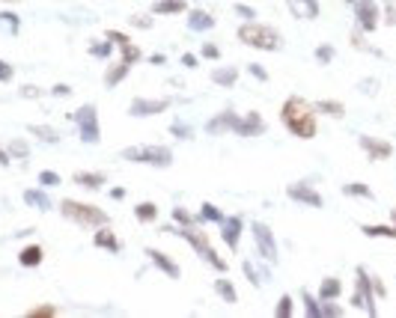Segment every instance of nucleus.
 Returning <instances> with one entry per match:
<instances>
[{
    "instance_id": "23",
    "label": "nucleus",
    "mask_w": 396,
    "mask_h": 318,
    "mask_svg": "<svg viewBox=\"0 0 396 318\" xmlns=\"http://www.w3.org/2000/svg\"><path fill=\"white\" fill-rule=\"evenodd\" d=\"M24 203L30 205V208H39V212H51V200H48V194L45 191H24Z\"/></svg>"
},
{
    "instance_id": "8",
    "label": "nucleus",
    "mask_w": 396,
    "mask_h": 318,
    "mask_svg": "<svg viewBox=\"0 0 396 318\" xmlns=\"http://www.w3.org/2000/svg\"><path fill=\"white\" fill-rule=\"evenodd\" d=\"M251 232H253L256 253H260L265 262H277V241H274V232H271L265 223H260V221L251 226Z\"/></svg>"
},
{
    "instance_id": "54",
    "label": "nucleus",
    "mask_w": 396,
    "mask_h": 318,
    "mask_svg": "<svg viewBox=\"0 0 396 318\" xmlns=\"http://www.w3.org/2000/svg\"><path fill=\"white\" fill-rule=\"evenodd\" d=\"M132 21H134L137 27H143V30H146V27H152V21H150V18H146V15H141V18H132Z\"/></svg>"
},
{
    "instance_id": "45",
    "label": "nucleus",
    "mask_w": 396,
    "mask_h": 318,
    "mask_svg": "<svg viewBox=\"0 0 396 318\" xmlns=\"http://www.w3.org/2000/svg\"><path fill=\"white\" fill-rule=\"evenodd\" d=\"M12 75H15V68L6 63V59H0V84H9L12 81Z\"/></svg>"
},
{
    "instance_id": "48",
    "label": "nucleus",
    "mask_w": 396,
    "mask_h": 318,
    "mask_svg": "<svg viewBox=\"0 0 396 318\" xmlns=\"http://www.w3.org/2000/svg\"><path fill=\"white\" fill-rule=\"evenodd\" d=\"M247 72H251V75L256 77V81H269V72H265V68H262L260 63H251V66H247Z\"/></svg>"
},
{
    "instance_id": "17",
    "label": "nucleus",
    "mask_w": 396,
    "mask_h": 318,
    "mask_svg": "<svg viewBox=\"0 0 396 318\" xmlns=\"http://www.w3.org/2000/svg\"><path fill=\"white\" fill-rule=\"evenodd\" d=\"M233 131L242 134V137H253V134H262V131H265V122H262L260 113H247L244 119H239V122H235Z\"/></svg>"
},
{
    "instance_id": "29",
    "label": "nucleus",
    "mask_w": 396,
    "mask_h": 318,
    "mask_svg": "<svg viewBox=\"0 0 396 318\" xmlns=\"http://www.w3.org/2000/svg\"><path fill=\"white\" fill-rule=\"evenodd\" d=\"M27 131H30L33 137H39V140H42V143H57V140H60V134H57V128H51V125H30V128H27Z\"/></svg>"
},
{
    "instance_id": "35",
    "label": "nucleus",
    "mask_w": 396,
    "mask_h": 318,
    "mask_svg": "<svg viewBox=\"0 0 396 318\" xmlns=\"http://www.w3.org/2000/svg\"><path fill=\"white\" fill-rule=\"evenodd\" d=\"M274 315H277V318H289V315H292V297H289V294L280 297V303L274 306Z\"/></svg>"
},
{
    "instance_id": "15",
    "label": "nucleus",
    "mask_w": 396,
    "mask_h": 318,
    "mask_svg": "<svg viewBox=\"0 0 396 318\" xmlns=\"http://www.w3.org/2000/svg\"><path fill=\"white\" fill-rule=\"evenodd\" d=\"M146 256H150V262L158 268V271H164L167 277H170V280H179V277H182L179 265H176V262H173L167 253H161V250H152V247H150V250H146Z\"/></svg>"
},
{
    "instance_id": "53",
    "label": "nucleus",
    "mask_w": 396,
    "mask_h": 318,
    "mask_svg": "<svg viewBox=\"0 0 396 318\" xmlns=\"http://www.w3.org/2000/svg\"><path fill=\"white\" fill-rule=\"evenodd\" d=\"M372 289H375V297H384V286H381L379 277H372Z\"/></svg>"
},
{
    "instance_id": "55",
    "label": "nucleus",
    "mask_w": 396,
    "mask_h": 318,
    "mask_svg": "<svg viewBox=\"0 0 396 318\" xmlns=\"http://www.w3.org/2000/svg\"><path fill=\"white\" fill-rule=\"evenodd\" d=\"M9 164H12V161H9V155L0 149V167H9Z\"/></svg>"
},
{
    "instance_id": "33",
    "label": "nucleus",
    "mask_w": 396,
    "mask_h": 318,
    "mask_svg": "<svg viewBox=\"0 0 396 318\" xmlns=\"http://www.w3.org/2000/svg\"><path fill=\"white\" fill-rule=\"evenodd\" d=\"M301 301H304V312L310 318H322V303L319 297H313L310 292H301Z\"/></svg>"
},
{
    "instance_id": "25",
    "label": "nucleus",
    "mask_w": 396,
    "mask_h": 318,
    "mask_svg": "<svg viewBox=\"0 0 396 318\" xmlns=\"http://www.w3.org/2000/svg\"><path fill=\"white\" fill-rule=\"evenodd\" d=\"M361 232L366 238H393L396 241V223L393 226H379V223H363L361 226Z\"/></svg>"
},
{
    "instance_id": "4",
    "label": "nucleus",
    "mask_w": 396,
    "mask_h": 318,
    "mask_svg": "<svg viewBox=\"0 0 396 318\" xmlns=\"http://www.w3.org/2000/svg\"><path fill=\"white\" fill-rule=\"evenodd\" d=\"M63 217H69L78 226H107V212L98 205H87V203H75V200H63L60 203Z\"/></svg>"
},
{
    "instance_id": "21",
    "label": "nucleus",
    "mask_w": 396,
    "mask_h": 318,
    "mask_svg": "<svg viewBox=\"0 0 396 318\" xmlns=\"http://www.w3.org/2000/svg\"><path fill=\"white\" fill-rule=\"evenodd\" d=\"M340 294H343V283L336 277H325L319 286V301H336Z\"/></svg>"
},
{
    "instance_id": "27",
    "label": "nucleus",
    "mask_w": 396,
    "mask_h": 318,
    "mask_svg": "<svg viewBox=\"0 0 396 318\" xmlns=\"http://www.w3.org/2000/svg\"><path fill=\"white\" fill-rule=\"evenodd\" d=\"M107 182L105 173H75V185H81V187H90V191H98Z\"/></svg>"
},
{
    "instance_id": "12",
    "label": "nucleus",
    "mask_w": 396,
    "mask_h": 318,
    "mask_svg": "<svg viewBox=\"0 0 396 318\" xmlns=\"http://www.w3.org/2000/svg\"><path fill=\"white\" fill-rule=\"evenodd\" d=\"M286 196L295 203H301V205H310V208H322V203H325L310 185H289L286 187Z\"/></svg>"
},
{
    "instance_id": "19",
    "label": "nucleus",
    "mask_w": 396,
    "mask_h": 318,
    "mask_svg": "<svg viewBox=\"0 0 396 318\" xmlns=\"http://www.w3.org/2000/svg\"><path fill=\"white\" fill-rule=\"evenodd\" d=\"M188 27H191L194 33H203V30L215 27V18L206 12V9H191V15H188Z\"/></svg>"
},
{
    "instance_id": "32",
    "label": "nucleus",
    "mask_w": 396,
    "mask_h": 318,
    "mask_svg": "<svg viewBox=\"0 0 396 318\" xmlns=\"http://www.w3.org/2000/svg\"><path fill=\"white\" fill-rule=\"evenodd\" d=\"M200 221H206V223H224V214H221V208H217V205L203 203L200 205Z\"/></svg>"
},
{
    "instance_id": "22",
    "label": "nucleus",
    "mask_w": 396,
    "mask_h": 318,
    "mask_svg": "<svg viewBox=\"0 0 396 318\" xmlns=\"http://www.w3.org/2000/svg\"><path fill=\"white\" fill-rule=\"evenodd\" d=\"M42 259H45V253H42V247H39V244L24 247L21 256H18V262H21L24 268H36V265H42Z\"/></svg>"
},
{
    "instance_id": "2",
    "label": "nucleus",
    "mask_w": 396,
    "mask_h": 318,
    "mask_svg": "<svg viewBox=\"0 0 396 318\" xmlns=\"http://www.w3.org/2000/svg\"><path fill=\"white\" fill-rule=\"evenodd\" d=\"M164 232H170V235H179V238H185L188 244L194 247L197 253H200V259H206L209 262L215 271H226V259H221L217 256V250L209 244V238H206V232H200V230H194V226H182V230H173V226H164Z\"/></svg>"
},
{
    "instance_id": "39",
    "label": "nucleus",
    "mask_w": 396,
    "mask_h": 318,
    "mask_svg": "<svg viewBox=\"0 0 396 318\" xmlns=\"http://www.w3.org/2000/svg\"><path fill=\"white\" fill-rule=\"evenodd\" d=\"M9 152H12L15 158H27V155H30V146H27L24 140H12V143H9Z\"/></svg>"
},
{
    "instance_id": "57",
    "label": "nucleus",
    "mask_w": 396,
    "mask_h": 318,
    "mask_svg": "<svg viewBox=\"0 0 396 318\" xmlns=\"http://www.w3.org/2000/svg\"><path fill=\"white\" fill-rule=\"evenodd\" d=\"M388 24H396V12H393L390 3H388Z\"/></svg>"
},
{
    "instance_id": "10",
    "label": "nucleus",
    "mask_w": 396,
    "mask_h": 318,
    "mask_svg": "<svg viewBox=\"0 0 396 318\" xmlns=\"http://www.w3.org/2000/svg\"><path fill=\"white\" fill-rule=\"evenodd\" d=\"M167 107H170V102H167V98H134V102L128 104V113L137 116V119H146V116L164 113Z\"/></svg>"
},
{
    "instance_id": "6",
    "label": "nucleus",
    "mask_w": 396,
    "mask_h": 318,
    "mask_svg": "<svg viewBox=\"0 0 396 318\" xmlns=\"http://www.w3.org/2000/svg\"><path fill=\"white\" fill-rule=\"evenodd\" d=\"M123 158L134 164H146V167H161V170L173 164V152L164 146H128L123 149Z\"/></svg>"
},
{
    "instance_id": "31",
    "label": "nucleus",
    "mask_w": 396,
    "mask_h": 318,
    "mask_svg": "<svg viewBox=\"0 0 396 318\" xmlns=\"http://www.w3.org/2000/svg\"><path fill=\"white\" fill-rule=\"evenodd\" d=\"M212 81H215L217 86H233L235 81H239V72H235V68H215V72H212Z\"/></svg>"
},
{
    "instance_id": "49",
    "label": "nucleus",
    "mask_w": 396,
    "mask_h": 318,
    "mask_svg": "<svg viewBox=\"0 0 396 318\" xmlns=\"http://www.w3.org/2000/svg\"><path fill=\"white\" fill-rule=\"evenodd\" d=\"M51 95H57V98H66V95H72V86H66V84H57V86L51 89Z\"/></svg>"
},
{
    "instance_id": "37",
    "label": "nucleus",
    "mask_w": 396,
    "mask_h": 318,
    "mask_svg": "<svg viewBox=\"0 0 396 318\" xmlns=\"http://www.w3.org/2000/svg\"><path fill=\"white\" fill-rule=\"evenodd\" d=\"M170 134L176 137V140H191V128L182 125V122H173L170 125Z\"/></svg>"
},
{
    "instance_id": "16",
    "label": "nucleus",
    "mask_w": 396,
    "mask_h": 318,
    "mask_svg": "<svg viewBox=\"0 0 396 318\" xmlns=\"http://www.w3.org/2000/svg\"><path fill=\"white\" fill-rule=\"evenodd\" d=\"M221 238H224V244L230 247V250H235L239 247V238H242V217H224V223H221Z\"/></svg>"
},
{
    "instance_id": "43",
    "label": "nucleus",
    "mask_w": 396,
    "mask_h": 318,
    "mask_svg": "<svg viewBox=\"0 0 396 318\" xmlns=\"http://www.w3.org/2000/svg\"><path fill=\"white\" fill-rule=\"evenodd\" d=\"M0 24H6L9 30H12V33H18V15H12V12H0Z\"/></svg>"
},
{
    "instance_id": "28",
    "label": "nucleus",
    "mask_w": 396,
    "mask_h": 318,
    "mask_svg": "<svg viewBox=\"0 0 396 318\" xmlns=\"http://www.w3.org/2000/svg\"><path fill=\"white\" fill-rule=\"evenodd\" d=\"M215 292L224 297L226 303H239V292H235V286L226 280V277H221V280H215Z\"/></svg>"
},
{
    "instance_id": "56",
    "label": "nucleus",
    "mask_w": 396,
    "mask_h": 318,
    "mask_svg": "<svg viewBox=\"0 0 396 318\" xmlns=\"http://www.w3.org/2000/svg\"><path fill=\"white\" fill-rule=\"evenodd\" d=\"M111 196H114V200H123V196H125V191H123V187H114V191H111Z\"/></svg>"
},
{
    "instance_id": "1",
    "label": "nucleus",
    "mask_w": 396,
    "mask_h": 318,
    "mask_svg": "<svg viewBox=\"0 0 396 318\" xmlns=\"http://www.w3.org/2000/svg\"><path fill=\"white\" fill-rule=\"evenodd\" d=\"M316 107L310 102H304L301 95H289L280 107V119L286 125V131L301 137V140H313L316 131H319V122H316Z\"/></svg>"
},
{
    "instance_id": "30",
    "label": "nucleus",
    "mask_w": 396,
    "mask_h": 318,
    "mask_svg": "<svg viewBox=\"0 0 396 318\" xmlns=\"http://www.w3.org/2000/svg\"><path fill=\"white\" fill-rule=\"evenodd\" d=\"M134 217H137L141 223H152V221H158V205H155V203L134 205Z\"/></svg>"
},
{
    "instance_id": "24",
    "label": "nucleus",
    "mask_w": 396,
    "mask_h": 318,
    "mask_svg": "<svg viewBox=\"0 0 396 318\" xmlns=\"http://www.w3.org/2000/svg\"><path fill=\"white\" fill-rule=\"evenodd\" d=\"M316 111L325 113V116H331V119H343L345 116V104L343 102H334V98H322V102L316 104Z\"/></svg>"
},
{
    "instance_id": "20",
    "label": "nucleus",
    "mask_w": 396,
    "mask_h": 318,
    "mask_svg": "<svg viewBox=\"0 0 396 318\" xmlns=\"http://www.w3.org/2000/svg\"><path fill=\"white\" fill-rule=\"evenodd\" d=\"M96 247H102V250H111V253H120V241H116V235L107 230V226H98V232L93 238Z\"/></svg>"
},
{
    "instance_id": "11",
    "label": "nucleus",
    "mask_w": 396,
    "mask_h": 318,
    "mask_svg": "<svg viewBox=\"0 0 396 318\" xmlns=\"http://www.w3.org/2000/svg\"><path fill=\"white\" fill-rule=\"evenodd\" d=\"M107 39H111V42L123 51V59H120V63H125L128 68H132L137 59H141V48H137L125 33H120V30H107Z\"/></svg>"
},
{
    "instance_id": "18",
    "label": "nucleus",
    "mask_w": 396,
    "mask_h": 318,
    "mask_svg": "<svg viewBox=\"0 0 396 318\" xmlns=\"http://www.w3.org/2000/svg\"><path fill=\"white\" fill-rule=\"evenodd\" d=\"M235 122H239V116H235L233 111H224L221 116H215L212 122H206V131L209 134H221V131H233Z\"/></svg>"
},
{
    "instance_id": "42",
    "label": "nucleus",
    "mask_w": 396,
    "mask_h": 318,
    "mask_svg": "<svg viewBox=\"0 0 396 318\" xmlns=\"http://www.w3.org/2000/svg\"><path fill=\"white\" fill-rule=\"evenodd\" d=\"M242 268H244V274H247V280H251L253 286H262V280H260V271H256V265H253V262H244Z\"/></svg>"
},
{
    "instance_id": "40",
    "label": "nucleus",
    "mask_w": 396,
    "mask_h": 318,
    "mask_svg": "<svg viewBox=\"0 0 396 318\" xmlns=\"http://www.w3.org/2000/svg\"><path fill=\"white\" fill-rule=\"evenodd\" d=\"M316 59H319V63H331V59H334V48L331 45H319V48H316Z\"/></svg>"
},
{
    "instance_id": "44",
    "label": "nucleus",
    "mask_w": 396,
    "mask_h": 318,
    "mask_svg": "<svg viewBox=\"0 0 396 318\" xmlns=\"http://www.w3.org/2000/svg\"><path fill=\"white\" fill-rule=\"evenodd\" d=\"M322 303V318L328 315V318H336V315H343L340 306H334V301H319Z\"/></svg>"
},
{
    "instance_id": "26",
    "label": "nucleus",
    "mask_w": 396,
    "mask_h": 318,
    "mask_svg": "<svg viewBox=\"0 0 396 318\" xmlns=\"http://www.w3.org/2000/svg\"><path fill=\"white\" fill-rule=\"evenodd\" d=\"M188 3L185 0H158V3L152 6L155 15H176V12H185Z\"/></svg>"
},
{
    "instance_id": "5",
    "label": "nucleus",
    "mask_w": 396,
    "mask_h": 318,
    "mask_svg": "<svg viewBox=\"0 0 396 318\" xmlns=\"http://www.w3.org/2000/svg\"><path fill=\"white\" fill-rule=\"evenodd\" d=\"M354 292L349 297V303L352 306H358V310H363L366 315H379V310H375V289H372V277L366 268H354Z\"/></svg>"
},
{
    "instance_id": "36",
    "label": "nucleus",
    "mask_w": 396,
    "mask_h": 318,
    "mask_svg": "<svg viewBox=\"0 0 396 318\" xmlns=\"http://www.w3.org/2000/svg\"><path fill=\"white\" fill-rule=\"evenodd\" d=\"M111 51H114V42H111V39H107V42L90 45V54H93V57H111Z\"/></svg>"
},
{
    "instance_id": "46",
    "label": "nucleus",
    "mask_w": 396,
    "mask_h": 318,
    "mask_svg": "<svg viewBox=\"0 0 396 318\" xmlns=\"http://www.w3.org/2000/svg\"><path fill=\"white\" fill-rule=\"evenodd\" d=\"M233 12H235V15H242V18H247V21H253V18H256V9L244 6V3H235V6H233Z\"/></svg>"
},
{
    "instance_id": "50",
    "label": "nucleus",
    "mask_w": 396,
    "mask_h": 318,
    "mask_svg": "<svg viewBox=\"0 0 396 318\" xmlns=\"http://www.w3.org/2000/svg\"><path fill=\"white\" fill-rule=\"evenodd\" d=\"M203 57L206 59H217V57H221V51H217L215 45H203Z\"/></svg>"
},
{
    "instance_id": "58",
    "label": "nucleus",
    "mask_w": 396,
    "mask_h": 318,
    "mask_svg": "<svg viewBox=\"0 0 396 318\" xmlns=\"http://www.w3.org/2000/svg\"><path fill=\"white\" fill-rule=\"evenodd\" d=\"M390 221L396 223V208H390Z\"/></svg>"
},
{
    "instance_id": "7",
    "label": "nucleus",
    "mask_w": 396,
    "mask_h": 318,
    "mask_svg": "<svg viewBox=\"0 0 396 318\" xmlns=\"http://www.w3.org/2000/svg\"><path fill=\"white\" fill-rule=\"evenodd\" d=\"M75 122H78V131H81V140L96 146L102 140V131H98V116H96V107L93 104H84L75 111Z\"/></svg>"
},
{
    "instance_id": "13",
    "label": "nucleus",
    "mask_w": 396,
    "mask_h": 318,
    "mask_svg": "<svg viewBox=\"0 0 396 318\" xmlns=\"http://www.w3.org/2000/svg\"><path fill=\"white\" fill-rule=\"evenodd\" d=\"M361 149L366 155L372 158V161H388V158L393 155V146L390 143H384V140H375V137H366V134H361Z\"/></svg>"
},
{
    "instance_id": "3",
    "label": "nucleus",
    "mask_w": 396,
    "mask_h": 318,
    "mask_svg": "<svg viewBox=\"0 0 396 318\" xmlns=\"http://www.w3.org/2000/svg\"><path fill=\"white\" fill-rule=\"evenodd\" d=\"M239 39L244 45H251V48H260V51H280L283 48V39L277 30L271 27H265L260 21H247L239 27Z\"/></svg>"
},
{
    "instance_id": "14",
    "label": "nucleus",
    "mask_w": 396,
    "mask_h": 318,
    "mask_svg": "<svg viewBox=\"0 0 396 318\" xmlns=\"http://www.w3.org/2000/svg\"><path fill=\"white\" fill-rule=\"evenodd\" d=\"M292 18H301V21H313L319 18V0H286Z\"/></svg>"
},
{
    "instance_id": "51",
    "label": "nucleus",
    "mask_w": 396,
    "mask_h": 318,
    "mask_svg": "<svg viewBox=\"0 0 396 318\" xmlns=\"http://www.w3.org/2000/svg\"><path fill=\"white\" fill-rule=\"evenodd\" d=\"M182 66L185 68H197V57L194 54H182Z\"/></svg>"
},
{
    "instance_id": "9",
    "label": "nucleus",
    "mask_w": 396,
    "mask_h": 318,
    "mask_svg": "<svg viewBox=\"0 0 396 318\" xmlns=\"http://www.w3.org/2000/svg\"><path fill=\"white\" fill-rule=\"evenodd\" d=\"M354 18H358V27L366 30V33H372L375 27H379V3L375 0H354Z\"/></svg>"
},
{
    "instance_id": "59",
    "label": "nucleus",
    "mask_w": 396,
    "mask_h": 318,
    "mask_svg": "<svg viewBox=\"0 0 396 318\" xmlns=\"http://www.w3.org/2000/svg\"><path fill=\"white\" fill-rule=\"evenodd\" d=\"M6 3H12V0H6Z\"/></svg>"
},
{
    "instance_id": "47",
    "label": "nucleus",
    "mask_w": 396,
    "mask_h": 318,
    "mask_svg": "<svg viewBox=\"0 0 396 318\" xmlns=\"http://www.w3.org/2000/svg\"><path fill=\"white\" fill-rule=\"evenodd\" d=\"M27 315H30V318H39V315H42V318H51V315H57V310H54V306H33V310L27 312Z\"/></svg>"
},
{
    "instance_id": "52",
    "label": "nucleus",
    "mask_w": 396,
    "mask_h": 318,
    "mask_svg": "<svg viewBox=\"0 0 396 318\" xmlns=\"http://www.w3.org/2000/svg\"><path fill=\"white\" fill-rule=\"evenodd\" d=\"M21 95H24V98H36V95H42V89H36V86H24V89H21Z\"/></svg>"
},
{
    "instance_id": "34",
    "label": "nucleus",
    "mask_w": 396,
    "mask_h": 318,
    "mask_svg": "<svg viewBox=\"0 0 396 318\" xmlns=\"http://www.w3.org/2000/svg\"><path fill=\"white\" fill-rule=\"evenodd\" d=\"M343 194L345 196H361V200H372V191L366 187L363 182H349V185H343Z\"/></svg>"
},
{
    "instance_id": "41",
    "label": "nucleus",
    "mask_w": 396,
    "mask_h": 318,
    "mask_svg": "<svg viewBox=\"0 0 396 318\" xmlns=\"http://www.w3.org/2000/svg\"><path fill=\"white\" fill-rule=\"evenodd\" d=\"M173 221L182 223V226H194V217L185 212V208H173Z\"/></svg>"
},
{
    "instance_id": "38",
    "label": "nucleus",
    "mask_w": 396,
    "mask_h": 318,
    "mask_svg": "<svg viewBox=\"0 0 396 318\" xmlns=\"http://www.w3.org/2000/svg\"><path fill=\"white\" fill-rule=\"evenodd\" d=\"M39 185H42V187H54V185H60V176L51 173V170H42V173H39Z\"/></svg>"
}]
</instances>
